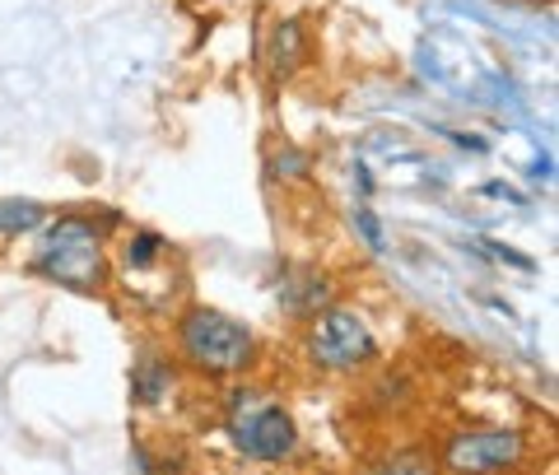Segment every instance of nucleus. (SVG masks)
I'll list each match as a JSON object with an SVG mask.
<instances>
[{"mask_svg": "<svg viewBox=\"0 0 559 475\" xmlns=\"http://www.w3.org/2000/svg\"><path fill=\"white\" fill-rule=\"evenodd\" d=\"M522 456H527V438L518 429H471L448 438L443 448V462L457 475H499L513 471Z\"/></svg>", "mask_w": 559, "mask_h": 475, "instance_id": "7ed1b4c3", "label": "nucleus"}, {"mask_svg": "<svg viewBox=\"0 0 559 475\" xmlns=\"http://www.w3.org/2000/svg\"><path fill=\"white\" fill-rule=\"evenodd\" d=\"M355 224L364 228V242H369L373 252H382V228H378V219L369 215V210H359V215H355Z\"/></svg>", "mask_w": 559, "mask_h": 475, "instance_id": "9d476101", "label": "nucleus"}, {"mask_svg": "<svg viewBox=\"0 0 559 475\" xmlns=\"http://www.w3.org/2000/svg\"><path fill=\"white\" fill-rule=\"evenodd\" d=\"M234 438H238L242 452L257 456V462H280V456H289L294 443H299V429H294V419L280 406H261L252 415L234 419Z\"/></svg>", "mask_w": 559, "mask_h": 475, "instance_id": "39448f33", "label": "nucleus"}, {"mask_svg": "<svg viewBox=\"0 0 559 475\" xmlns=\"http://www.w3.org/2000/svg\"><path fill=\"white\" fill-rule=\"evenodd\" d=\"M373 331L364 326V317L345 312V308H326L318 322H312L308 336V355L322 368H359L373 359Z\"/></svg>", "mask_w": 559, "mask_h": 475, "instance_id": "20e7f679", "label": "nucleus"}, {"mask_svg": "<svg viewBox=\"0 0 559 475\" xmlns=\"http://www.w3.org/2000/svg\"><path fill=\"white\" fill-rule=\"evenodd\" d=\"M154 248H159V242H154L150 234H140V242H135V252H131V261H150V257H154Z\"/></svg>", "mask_w": 559, "mask_h": 475, "instance_id": "9b49d317", "label": "nucleus"}, {"mask_svg": "<svg viewBox=\"0 0 559 475\" xmlns=\"http://www.w3.org/2000/svg\"><path fill=\"white\" fill-rule=\"evenodd\" d=\"M168 382H173V368H168V364H145V368L135 373V396H140V401H159Z\"/></svg>", "mask_w": 559, "mask_h": 475, "instance_id": "6e6552de", "label": "nucleus"}, {"mask_svg": "<svg viewBox=\"0 0 559 475\" xmlns=\"http://www.w3.org/2000/svg\"><path fill=\"white\" fill-rule=\"evenodd\" d=\"M304 24L299 20H285L271 33V47H266V61H271V80H289L304 61Z\"/></svg>", "mask_w": 559, "mask_h": 475, "instance_id": "423d86ee", "label": "nucleus"}, {"mask_svg": "<svg viewBox=\"0 0 559 475\" xmlns=\"http://www.w3.org/2000/svg\"><path fill=\"white\" fill-rule=\"evenodd\" d=\"M369 475H433V466H429V456H419V452H401V456L378 462Z\"/></svg>", "mask_w": 559, "mask_h": 475, "instance_id": "1a4fd4ad", "label": "nucleus"}, {"mask_svg": "<svg viewBox=\"0 0 559 475\" xmlns=\"http://www.w3.org/2000/svg\"><path fill=\"white\" fill-rule=\"evenodd\" d=\"M43 219H47V210L38 201H0V238L33 234Z\"/></svg>", "mask_w": 559, "mask_h": 475, "instance_id": "0eeeda50", "label": "nucleus"}, {"mask_svg": "<svg viewBox=\"0 0 559 475\" xmlns=\"http://www.w3.org/2000/svg\"><path fill=\"white\" fill-rule=\"evenodd\" d=\"M33 271L57 280L66 289H98L103 275H108V261H103V238L98 228L84 215H66L47 228L43 252L33 261Z\"/></svg>", "mask_w": 559, "mask_h": 475, "instance_id": "f257e3e1", "label": "nucleus"}, {"mask_svg": "<svg viewBox=\"0 0 559 475\" xmlns=\"http://www.w3.org/2000/svg\"><path fill=\"white\" fill-rule=\"evenodd\" d=\"M178 341L182 355L197 368H205V373H238L242 364H252V331L215 308L187 312Z\"/></svg>", "mask_w": 559, "mask_h": 475, "instance_id": "f03ea898", "label": "nucleus"}]
</instances>
